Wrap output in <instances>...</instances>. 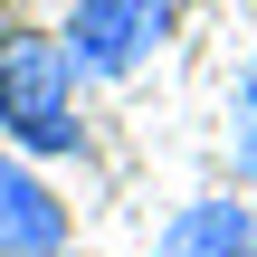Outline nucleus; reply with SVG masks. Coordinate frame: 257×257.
<instances>
[{
	"label": "nucleus",
	"mask_w": 257,
	"mask_h": 257,
	"mask_svg": "<svg viewBox=\"0 0 257 257\" xmlns=\"http://www.w3.org/2000/svg\"><path fill=\"white\" fill-rule=\"evenodd\" d=\"M238 172H257V57L238 67Z\"/></svg>",
	"instance_id": "nucleus-5"
},
{
	"label": "nucleus",
	"mask_w": 257,
	"mask_h": 257,
	"mask_svg": "<svg viewBox=\"0 0 257 257\" xmlns=\"http://www.w3.org/2000/svg\"><path fill=\"white\" fill-rule=\"evenodd\" d=\"M153 257H257V210L229 200V191H210V200L172 210V229L153 238Z\"/></svg>",
	"instance_id": "nucleus-4"
},
{
	"label": "nucleus",
	"mask_w": 257,
	"mask_h": 257,
	"mask_svg": "<svg viewBox=\"0 0 257 257\" xmlns=\"http://www.w3.org/2000/svg\"><path fill=\"white\" fill-rule=\"evenodd\" d=\"M172 19H181V0H76L57 38H67L76 76H134L172 38Z\"/></svg>",
	"instance_id": "nucleus-2"
},
{
	"label": "nucleus",
	"mask_w": 257,
	"mask_h": 257,
	"mask_svg": "<svg viewBox=\"0 0 257 257\" xmlns=\"http://www.w3.org/2000/svg\"><path fill=\"white\" fill-rule=\"evenodd\" d=\"M248 191H257V172H248ZM248 210H257V200H248Z\"/></svg>",
	"instance_id": "nucleus-6"
},
{
	"label": "nucleus",
	"mask_w": 257,
	"mask_h": 257,
	"mask_svg": "<svg viewBox=\"0 0 257 257\" xmlns=\"http://www.w3.org/2000/svg\"><path fill=\"white\" fill-rule=\"evenodd\" d=\"M0 143L19 162H57L86 143L76 114V57L57 29H0Z\"/></svg>",
	"instance_id": "nucleus-1"
},
{
	"label": "nucleus",
	"mask_w": 257,
	"mask_h": 257,
	"mask_svg": "<svg viewBox=\"0 0 257 257\" xmlns=\"http://www.w3.org/2000/svg\"><path fill=\"white\" fill-rule=\"evenodd\" d=\"M0 257H67V200L0 143Z\"/></svg>",
	"instance_id": "nucleus-3"
}]
</instances>
